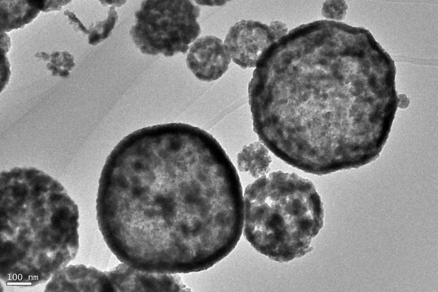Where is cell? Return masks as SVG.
Instances as JSON below:
<instances>
[{
	"instance_id": "cell-15",
	"label": "cell",
	"mask_w": 438,
	"mask_h": 292,
	"mask_svg": "<svg viewBox=\"0 0 438 292\" xmlns=\"http://www.w3.org/2000/svg\"><path fill=\"white\" fill-rule=\"evenodd\" d=\"M40 54H41V55L36 56V57H38V56H40V57H42V59H44L45 61H46L47 60L49 59V56L47 54H46L45 53H41Z\"/></svg>"
},
{
	"instance_id": "cell-8",
	"label": "cell",
	"mask_w": 438,
	"mask_h": 292,
	"mask_svg": "<svg viewBox=\"0 0 438 292\" xmlns=\"http://www.w3.org/2000/svg\"><path fill=\"white\" fill-rule=\"evenodd\" d=\"M231 56L221 39L207 36L197 39L190 47L188 68L199 80L210 82L220 78L228 70Z\"/></svg>"
},
{
	"instance_id": "cell-10",
	"label": "cell",
	"mask_w": 438,
	"mask_h": 292,
	"mask_svg": "<svg viewBox=\"0 0 438 292\" xmlns=\"http://www.w3.org/2000/svg\"><path fill=\"white\" fill-rule=\"evenodd\" d=\"M5 1L0 3V30L7 32L21 28L31 22L39 11L27 0Z\"/></svg>"
},
{
	"instance_id": "cell-11",
	"label": "cell",
	"mask_w": 438,
	"mask_h": 292,
	"mask_svg": "<svg viewBox=\"0 0 438 292\" xmlns=\"http://www.w3.org/2000/svg\"><path fill=\"white\" fill-rule=\"evenodd\" d=\"M118 16L116 12L113 7H111L110 9L109 16L106 20L100 22L92 30V31L98 32L101 31L100 35V41L106 38L110 34L113 28Z\"/></svg>"
},
{
	"instance_id": "cell-13",
	"label": "cell",
	"mask_w": 438,
	"mask_h": 292,
	"mask_svg": "<svg viewBox=\"0 0 438 292\" xmlns=\"http://www.w3.org/2000/svg\"><path fill=\"white\" fill-rule=\"evenodd\" d=\"M9 63H8L7 59L5 58L4 56H2V55H1L0 59V81L3 79L4 76V78L2 83L0 84V89L1 88V91L2 90V88L7 83L6 80H8L9 78L10 71L9 69Z\"/></svg>"
},
{
	"instance_id": "cell-4",
	"label": "cell",
	"mask_w": 438,
	"mask_h": 292,
	"mask_svg": "<svg viewBox=\"0 0 438 292\" xmlns=\"http://www.w3.org/2000/svg\"><path fill=\"white\" fill-rule=\"evenodd\" d=\"M243 234L259 253L279 263L313 250L324 211L313 183L295 173L276 171L258 178L244 193Z\"/></svg>"
},
{
	"instance_id": "cell-1",
	"label": "cell",
	"mask_w": 438,
	"mask_h": 292,
	"mask_svg": "<svg viewBox=\"0 0 438 292\" xmlns=\"http://www.w3.org/2000/svg\"><path fill=\"white\" fill-rule=\"evenodd\" d=\"M97 219L122 263L186 274L215 237L222 216L217 190L190 154L155 150L99 180Z\"/></svg>"
},
{
	"instance_id": "cell-14",
	"label": "cell",
	"mask_w": 438,
	"mask_h": 292,
	"mask_svg": "<svg viewBox=\"0 0 438 292\" xmlns=\"http://www.w3.org/2000/svg\"><path fill=\"white\" fill-rule=\"evenodd\" d=\"M64 15L68 17L69 20L71 22V24L73 23L74 25L77 26L80 30L83 31L85 34L90 33L89 30H87L79 19L76 18L73 13L67 10L65 11Z\"/></svg>"
},
{
	"instance_id": "cell-12",
	"label": "cell",
	"mask_w": 438,
	"mask_h": 292,
	"mask_svg": "<svg viewBox=\"0 0 438 292\" xmlns=\"http://www.w3.org/2000/svg\"><path fill=\"white\" fill-rule=\"evenodd\" d=\"M32 6L38 10L49 12L51 10H60L61 6L65 5L71 0H27Z\"/></svg>"
},
{
	"instance_id": "cell-5",
	"label": "cell",
	"mask_w": 438,
	"mask_h": 292,
	"mask_svg": "<svg viewBox=\"0 0 438 292\" xmlns=\"http://www.w3.org/2000/svg\"><path fill=\"white\" fill-rule=\"evenodd\" d=\"M200 12L190 0H144L135 13L130 35L143 54L165 56L185 54L188 45L200 34L197 20Z\"/></svg>"
},
{
	"instance_id": "cell-2",
	"label": "cell",
	"mask_w": 438,
	"mask_h": 292,
	"mask_svg": "<svg viewBox=\"0 0 438 292\" xmlns=\"http://www.w3.org/2000/svg\"><path fill=\"white\" fill-rule=\"evenodd\" d=\"M253 130L277 157L305 172L326 174L361 139V97L352 74L318 47L282 57L249 94Z\"/></svg>"
},
{
	"instance_id": "cell-7",
	"label": "cell",
	"mask_w": 438,
	"mask_h": 292,
	"mask_svg": "<svg viewBox=\"0 0 438 292\" xmlns=\"http://www.w3.org/2000/svg\"><path fill=\"white\" fill-rule=\"evenodd\" d=\"M107 273L113 292L188 291L178 275L146 272L124 263Z\"/></svg>"
},
{
	"instance_id": "cell-3",
	"label": "cell",
	"mask_w": 438,
	"mask_h": 292,
	"mask_svg": "<svg viewBox=\"0 0 438 292\" xmlns=\"http://www.w3.org/2000/svg\"><path fill=\"white\" fill-rule=\"evenodd\" d=\"M1 270L40 282L78 249L77 207L56 180L34 167L0 173Z\"/></svg>"
},
{
	"instance_id": "cell-6",
	"label": "cell",
	"mask_w": 438,
	"mask_h": 292,
	"mask_svg": "<svg viewBox=\"0 0 438 292\" xmlns=\"http://www.w3.org/2000/svg\"><path fill=\"white\" fill-rule=\"evenodd\" d=\"M287 31L286 26L279 22L268 26L258 21L241 20L230 27L224 45L234 63L242 69L255 67L267 50Z\"/></svg>"
},
{
	"instance_id": "cell-9",
	"label": "cell",
	"mask_w": 438,
	"mask_h": 292,
	"mask_svg": "<svg viewBox=\"0 0 438 292\" xmlns=\"http://www.w3.org/2000/svg\"><path fill=\"white\" fill-rule=\"evenodd\" d=\"M237 167L252 177L259 178L270 170L272 158L265 146L256 141L245 146L237 155Z\"/></svg>"
}]
</instances>
